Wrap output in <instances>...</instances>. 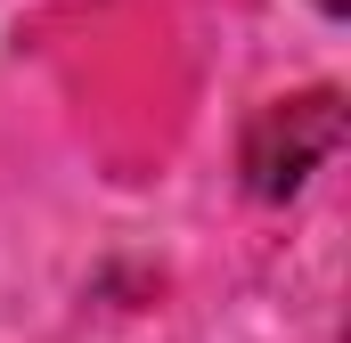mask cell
<instances>
[{"label": "cell", "mask_w": 351, "mask_h": 343, "mask_svg": "<svg viewBox=\"0 0 351 343\" xmlns=\"http://www.w3.org/2000/svg\"><path fill=\"white\" fill-rule=\"evenodd\" d=\"M343 147V90H302V98H278L245 123V188L262 204L302 196V180Z\"/></svg>", "instance_id": "obj_1"}, {"label": "cell", "mask_w": 351, "mask_h": 343, "mask_svg": "<svg viewBox=\"0 0 351 343\" xmlns=\"http://www.w3.org/2000/svg\"><path fill=\"white\" fill-rule=\"evenodd\" d=\"M319 8H327V16H343V8H351V0H319Z\"/></svg>", "instance_id": "obj_2"}]
</instances>
